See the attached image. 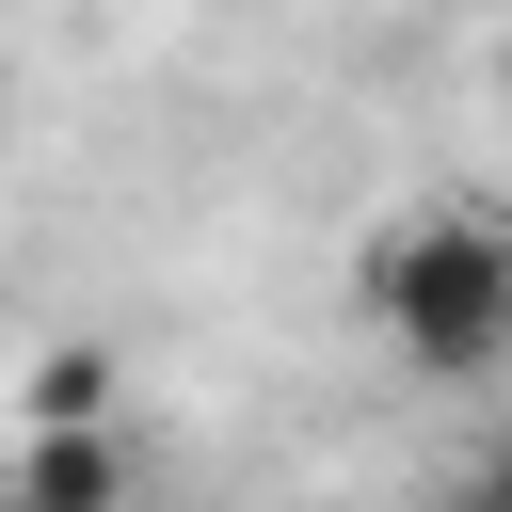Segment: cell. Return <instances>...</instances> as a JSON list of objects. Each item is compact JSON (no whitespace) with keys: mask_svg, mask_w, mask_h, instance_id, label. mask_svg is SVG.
<instances>
[{"mask_svg":"<svg viewBox=\"0 0 512 512\" xmlns=\"http://www.w3.org/2000/svg\"><path fill=\"white\" fill-rule=\"evenodd\" d=\"M352 304H368L384 352L432 368V384L512 368V208H416V224H368Z\"/></svg>","mask_w":512,"mask_h":512,"instance_id":"obj_1","label":"cell"},{"mask_svg":"<svg viewBox=\"0 0 512 512\" xmlns=\"http://www.w3.org/2000/svg\"><path fill=\"white\" fill-rule=\"evenodd\" d=\"M16 496H64V512H128V432H112V416H96V432H32Z\"/></svg>","mask_w":512,"mask_h":512,"instance_id":"obj_2","label":"cell"},{"mask_svg":"<svg viewBox=\"0 0 512 512\" xmlns=\"http://www.w3.org/2000/svg\"><path fill=\"white\" fill-rule=\"evenodd\" d=\"M16 416H32V432H96V416H112V352H96V336H64V352H32V384H16Z\"/></svg>","mask_w":512,"mask_h":512,"instance_id":"obj_3","label":"cell"},{"mask_svg":"<svg viewBox=\"0 0 512 512\" xmlns=\"http://www.w3.org/2000/svg\"><path fill=\"white\" fill-rule=\"evenodd\" d=\"M432 512H512V432H496V448H464V464L432 480Z\"/></svg>","mask_w":512,"mask_h":512,"instance_id":"obj_4","label":"cell"},{"mask_svg":"<svg viewBox=\"0 0 512 512\" xmlns=\"http://www.w3.org/2000/svg\"><path fill=\"white\" fill-rule=\"evenodd\" d=\"M0 512H64V496H0Z\"/></svg>","mask_w":512,"mask_h":512,"instance_id":"obj_5","label":"cell"}]
</instances>
